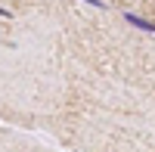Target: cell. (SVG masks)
<instances>
[{"instance_id": "obj_3", "label": "cell", "mask_w": 155, "mask_h": 152, "mask_svg": "<svg viewBox=\"0 0 155 152\" xmlns=\"http://www.w3.org/2000/svg\"><path fill=\"white\" fill-rule=\"evenodd\" d=\"M0 16H3V19H9V16H12V12H9V9H3V6H0Z\"/></svg>"}, {"instance_id": "obj_1", "label": "cell", "mask_w": 155, "mask_h": 152, "mask_svg": "<svg viewBox=\"0 0 155 152\" xmlns=\"http://www.w3.org/2000/svg\"><path fill=\"white\" fill-rule=\"evenodd\" d=\"M124 19L130 22V25H137L140 31H149V34L155 31V22H149V19H143V16H137V12H124Z\"/></svg>"}, {"instance_id": "obj_2", "label": "cell", "mask_w": 155, "mask_h": 152, "mask_svg": "<svg viewBox=\"0 0 155 152\" xmlns=\"http://www.w3.org/2000/svg\"><path fill=\"white\" fill-rule=\"evenodd\" d=\"M84 3H90V6H96V9H106V3H102V0H84Z\"/></svg>"}]
</instances>
